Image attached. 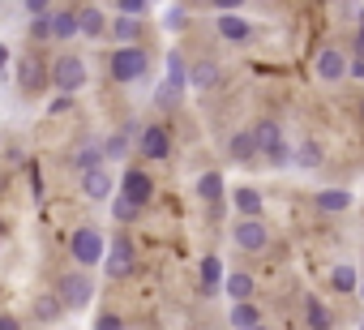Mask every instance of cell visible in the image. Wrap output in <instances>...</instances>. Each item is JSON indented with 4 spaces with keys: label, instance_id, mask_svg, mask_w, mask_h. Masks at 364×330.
<instances>
[{
    "label": "cell",
    "instance_id": "1",
    "mask_svg": "<svg viewBox=\"0 0 364 330\" xmlns=\"http://www.w3.org/2000/svg\"><path fill=\"white\" fill-rule=\"evenodd\" d=\"M56 300H60L65 309H86V304L95 300V279H90L86 270H69V275L60 279V292H56Z\"/></svg>",
    "mask_w": 364,
    "mask_h": 330
},
{
    "label": "cell",
    "instance_id": "2",
    "mask_svg": "<svg viewBox=\"0 0 364 330\" xmlns=\"http://www.w3.org/2000/svg\"><path fill=\"white\" fill-rule=\"evenodd\" d=\"M107 65H112V78L116 82H137V78H146V65L150 60H146L141 48H116Z\"/></svg>",
    "mask_w": 364,
    "mask_h": 330
},
{
    "label": "cell",
    "instance_id": "3",
    "mask_svg": "<svg viewBox=\"0 0 364 330\" xmlns=\"http://www.w3.org/2000/svg\"><path fill=\"white\" fill-rule=\"evenodd\" d=\"M52 82L60 86V95H73L86 86V60L82 56H60L52 60Z\"/></svg>",
    "mask_w": 364,
    "mask_h": 330
},
{
    "label": "cell",
    "instance_id": "4",
    "mask_svg": "<svg viewBox=\"0 0 364 330\" xmlns=\"http://www.w3.org/2000/svg\"><path fill=\"white\" fill-rule=\"evenodd\" d=\"M150 198H154V181H150L141 168H129V172L120 176V202H129L133 211H141Z\"/></svg>",
    "mask_w": 364,
    "mask_h": 330
},
{
    "label": "cell",
    "instance_id": "5",
    "mask_svg": "<svg viewBox=\"0 0 364 330\" xmlns=\"http://www.w3.org/2000/svg\"><path fill=\"white\" fill-rule=\"evenodd\" d=\"M69 253H73V262H77V266H86V270H90L95 262H103V232H95V228L73 232Z\"/></svg>",
    "mask_w": 364,
    "mask_h": 330
},
{
    "label": "cell",
    "instance_id": "6",
    "mask_svg": "<svg viewBox=\"0 0 364 330\" xmlns=\"http://www.w3.org/2000/svg\"><path fill=\"white\" fill-rule=\"evenodd\" d=\"M133 270H137L133 240H129V236H116L112 249H107V275H112V279H124V275H133Z\"/></svg>",
    "mask_w": 364,
    "mask_h": 330
},
{
    "label": "cell",
    "instance_id": "7",
    "mask_svg": "<svg viewBox=\"0 0 364 330\" xmlns=\"http://www.w3.org/2000/svg\"><path fill=\"white\" fill-rule=\"evenodd\" d=\"M232 240H236L245 253H262V249L270 245V232H266V223H262V219H240Z\"/></svg>",
    "mask_w": 364,
    "mask_h": 330
},
{
    "label": "cell",
    "instance_id": "8",
    "mask_svg": "<svg viewBox=\"0 0 364 330\" xmlns=\"http://www.w3.org/2000/svg\"><path fill=\"white\" fill-rule=\"evenodd\" d=\"M43 82H48V65L39 56H18V90L35 95V90H43Z\"/></svg>",
    "mask_w": 364,
    "mask_h": 330
},
{
    "label": "cell",
    "instance_id": "9",
    "mask_svg": "<svg viewBox=\"0 0 364 330\" xmlns=\"http://www.w3.org/2000/svg\"><path fill=\"white\" fill-rule=\"evenodd\" d=\"M137 150H141L146 159H167V154H171V137H167V129H163V124H150V129H141V137H137Z\"/></svg>",
    "mask_w": 364,
    "mask_h": 330
},
{
    "label": "cell",
    "instance_id": "10",
    "mask_svg": "<svg viewBox=\"0 0 364 330\" xmlns=\"http://www.w3.org/2000/svg\"><path fill=\"white\" fill-rule=\"evenodd\" d=\"M82 189H86V198H90V202H107L116 185H112V172H107V168H95V172H86V176H82Z\"/></svg>",
    "mask_w": 364,
    "mask_h": 330
},
{
    "label": "cell",
    "instance_id": "11",
    "mask_svg": "<svg viewBox=\"0 0 364 330\" xmlns=\"http://www.w3.org/2000/svg\"><path fill=\"white\" fill-rule=\"evenodd\" d=\"M77 35H86V39H99V35H107V18H103V9H99V5H86V9H77Z\"/></svg>",
    "mask_w": 364,
    "mask_h": 330
},
{
    "label": "cell",
    "instance_id": "12",
    "mask_svg": "<svg viewBox=\"0 0 364 330\" xmlns=\"http://www.w3.org/2000/svg\"><path fill=\"white\" fill-rule=\"evenodd\" d=\"M317 73H321L326 82H338V78L347 73V56H343L338 48H321V56H317Z\"/></svg>",
    "mask_w": 364,
    "mask_h": 330
},
{
    "label": "cell",
    "instance_id": "13",
    "mask_svg": "<svg viewBox=\"0 0 364 330\" xmlns=\"http://www.w3.org/2000/svg\"><path fill=\"white\" fill-rule=\"evenodd\" d=\"M176 99H180V90H185L189 86V69H185V56H180V52H171L167 56V82H163Z\"/></svg>",
    "mask_w": 364,
    "mask_h": 330
},
{
    "label": "cell",
    "instance_id": "14",
    "mask_svg": "<svg viewBox=\"0 0 364 330\" xmlns=\"http://www.w3.org/2000/svg\"><path fill=\"white\" fill-rule=\"evenodd\" d=\"M73 168L86 176V172H95V168H103V146H95V142H82L77 150H73Z\"/></svg>",
    "mask_w": 364,
    "mask_h": 330
},
{
    "label": "cell",
    "instance_id": "15",
    "mask_svg": "<svg viewBox=\"0 0 364 330\" xmlns=\"http://www.w3.org/2000/svg\"><path fill=\"white\" fill-rule=\"evenodd\" d=\"M253 133V142H257V154H270L274 146H283V129L274 124V120H262L257 129H249Z\"/></svg>",
    "mask_w": 364,
    "mask_h": 330
},
{
    "label": "cell",
    "instance_id": "16",
    "mask_svg": "<svg viewBox=\"0 0 364 330\" xmlns=\"http://www.w3.org/2000/svg\"><path fill=\"white\" fill-rule=\"evenodd\" d=\"M52 39H73L77 35V9H52Z\"/></svg>",
    "mask_w": 364,
    "mask_h": 330
},
{
    "label": "cell",
    "instance_id": "17",
    "mask_svg": "<svg viewBox=\"0 0 364 330\" xmlns=\"http://www.w3.org/2000/svg\"><path fill=\"white\" fill-rule=\"evenodd\" d=\"M313 202H317V211L338 215V211H347V206H351V193H347V189H321Z\"/></svg>",
    "mask_w": 364,
    "mask_h": 330
},
{
    "label": "cell",
    "instance_id": "18",
    "mask_svg": "<svg viewBox=\"0 0 364 330\" xmlns=\"http://www.w3.org/2000/svg\"><path fill=\"white\" fill-rule=\"evenodd\" d=\"M223 287H228V296H232L236 304H245V300L253 296V275H245V270H232V275L223 279Z\"/></svg>",
    "mask_w": 364,
    "mask_h": 330
},
{
    "label": "cell",
    "instance_id": "19",
    "mask_svg": "<svg viewBox=\"0 0 364 330\" xmlns=\"http://www.w3.org/2000/svg\"><path fill=\"white\" fill-rule=\"evenodd\" d=\"M219 35H223L228 43H245V39L253 35V26H249L245 18H232V14H228V18H219Z\"/></svg>",
    "mask_w": 364,
    "mask_h": 330
},
{
    "label": "cell",
    "instance_id": "20",
    "mask_svg": "<svg viewBox=\"0 0 364 330\" xmlns=\"http://www.w3.org/2000/svg\"><path fill=\"white\" fill-rule=\"evenodd\" d=\"M107 35H116V43H120V48H137L141 26H137V22H129V18H116V22L107 26Z\"/></svg>",
    "mask_w": 364,
    "mask_h": 330
},
{
    "label": "cell",
    "instance_id": "21",
    "mask_svg": "<svg viewBox=\"0 0 364 330\" xmlns=\"http://www.w3.org/2000/svg\"><path fill=\"white\" fill-rule=\"evenodd\" d=\"M219 82V69H215V60H198L193 69H189V86H198V90H210Z\"/></svg>",
    "mask_w": 364,
    "mask_h": 330
},
{
    "label": "cell",
    "instance_id": "22",
    "mask_svg": "<svg viewBox=\"0 0 364 330\" xmlns=\"http://www.w3.org/2000/svg\"><path fill=\"white\" fill-rule=\"evenodd\" d=\"M198 193H202V202L219 206V202H223V176H219V172H206V176L198 181Z\"/></svg>",
    "mask_w": 364,
    "mask_h": 330
},
{
    "label": "cell",
    "instance_id": "23",
    "mask_svg": "<svg viewBox=\"0 0 364 330\" xmlns=\"http://www.w3.org/2000/svg\"><path fill=\"white\" fill-rule=\"evenodd\" d=\"M304 321H309V330H330L334 326V317H330V309L321 300H309L304 304Z\"/></svg>",
    "mask_w": 364,
    "mask_h": 330
},
{
    "label": "cell",
    "instance_id": "24",
    "mask_svg": "<svg viewBox=\"0 0 364 330\" xmlns=\"http://www.w3.org/2000/svg\"><path fill=\"white\" fill-rule=\"evenodd\" d=\"M228 150H232V159H240V163L257 159V142H253V133H236V137L228 142Z\"/></svg>",
    "mask_w": 364,
    "mask_h": 330
},
{
    "label": "cell",
    "instance_id": "25",
    "mask_svg": "<svg viewBox=\"0 0 364 330\" xmlns=\"http://www.w3.org/2000/svg\"><path fill=\"white\" fill-rule=\"evenodd\" d=\"M236 211H240L245 219H257V215H262V193H257V189H236Z\"/></svg>",
    "mask_w": 364,
    "mask_h": 330
},
{
    "label": "cell",
    "instance_id": "26",
    "mask_svg": "<svg viewBox=\"0 0 364 330\" xmlns=\"http://www.w3.org/2000/svg\"><path fill=\"white\" fill-rule=\"evenodd\" d=\"M219 283H223V262L206 257L202 262V292H219Z\"/></svg>",
    "mask_w": 364,
    "mask_h": 330
},
{
    "label": "cell",
    "instance_id": "27",
    "mask_svg": "<svg viewBox=\"0 0 364 330\" xmlns=\"http://www.w3.org/2000/svg\"><path fill=\"white\" fill-rule=\"evenodd\" d=\"M232 326H236V330H253V326H262V317H257V309L245 300V304H232Z\"/></svg>",
    "mask_w": 364,
    "mask_h": 330
},
{
    "label": "cell",
    "instance_id": "28",
    "mask_svg": "<svg viewBox=\"0 0 364 330\" xmlns=\"http://www.w3.org/2000/svg\"><path fill=\"white\" fill-rule=\"evenodd\" d=\"M60 313H65V304H60L56 296H39V300H35V317H39V321H56Z\"/></svg>",
    "mask_w": 364,
    "mask_h": 330
},
{
    "label": "cell",
    "instance_id": "29",
    "mask_svg": "<svg viewBox=\"0 0 364 330\" xmlns=\"http://www.w3.org/2000/svg\"><path fill=\"white\" fill-rule=\"evenodd\" d=\"M296 159H300V168H309V172H313L317 163H321V146H317V142H304V146L296 150Z\"/></svg>",
    "mask_w": 364,
    "mask_h": 330
},
{
    "label": "cell",
    "instance_id": "30",
    "mask_svg": "<svg viewBox=\"0 0 364 330\" xmlns=\"http://www.w3.org/2000/svg\"><path fill=\"white\" fill-rule=\"evenodd\" d=\"M116 9H120V18H129V22H141L150 5H146V0H120V5H116Z\"/></svg>",
    "mask_w": 364,
    "mask_h": 330
},
{
    "label": "cell",
    "instance_id": "31",
    "mask_svg": "<svg viewBox=\"0 0 364 330\" xmlns=\"http://www.w3.org/2000/svg\"><path fill=\"white\" fill-rule=\"evenodd\" d=\"M129 154V133H116V137H107V146H103V159H124Z\"/></svg>",
    "mask_w": 364,
    "mask_h": 330
},
{
    "label": "cell",
    "instance_id": "32",
    "mask_svg": "<svg viewBox=\"0 0 364 330\" xmlns=\"http://www.w3.org/2000/svg\"><path fill=\"white\" fill-rule=\"evenodd\" d=\"M330 283H334L338 292H355V270H351V266H334Z\"/></svg>",
    "mask_w": 364,
    "mask_h": 330
},
{
    "label": "cell",
    "instance_id": "33",
    "mask_svg": "<svg viewBox=\"0 0 364 330\" xmlns=\"http://www.w3.org/2000/svg\"><path fill=\"white\" fill-rule=\"evenodd\" d=\"M112 215H116V223H133V219H137V211H133L129 202H116V206H112Z\"/></svg>",
    "mask_w": 364,
    "mask_h": 330
},
{
    "label": "cell",
    "instance_id": "34",
    "mask_svg": "<svg viewBox=\"0 0 364 330\" xmlns=\"http://www.w3.org/2000/svg\"><path fill=\"white\" fill-rule=\"evenodd\" d=\"M48 18H52V14H48ZM48 18H35V26H31L35 39H52V22H48Z\"/></svg>",
    "mask_w": 364,
    "mask_h": 330
},
{
    "label": "cell",
    "instance_id": "35",
    "mask_svg": "<svg viewBox=\"0 0 364 330\" xmlns=\"http://www.w3.org/2000/svg\"><path fill=\"white\" fill-rule=\"evenodd\" d=\"M95 330H124V321H120L116 313H103V317L95 321Z\"/></svg>",
    "mask_w": 364,
    "mask_h": 330
},
{
    "label": "cell",
    "instance_id": "36",
    "mask_svg": "<svg viewBox=\"0 0 364 330\" xmlns=\"http://www.w3.org/2000/svg\"><path fill=\"white\" fill-rule=\"evenodd\" d=\"M26 14H31V18H48V14H52V5H43V0H31Z\"/></svg>",
    "mask_w": 364,
    "mask_h": 330
},
{
    "label": "cell",
    "instance_id": "37",
    "mask_svg": "<svg viewBox=\"0 0 364 330\" xmlns=\"http://www.w3.org/2000/svg\"><path fill=\"white\" fill-rule=\"evenodd\" d=\"M69 107H73V95H60V99L48 103V112H69Z\"/></svg>",
    "mask_w": 364,
    "mask_h": 330
},
{
    "label": "cell",
    "instance_id": "38",
    "mask_svg": "<svg viewBox=\"0 0 364 330\" xmlns=\"http://www.w3.org/2000/svg\"><path fill=\"white\" fill-rule=\"evenodd\" d=\"M0 330H22V321L14 313H0Z\"/></svg>",
    "mask_w": 364,
    "mask_h": 330
},
{
    "label": "cell",
    "instance_id": "39",
    "mask_svg": "<svg viewBox=\"0 0 364 330\" xmlns=\"http://www.w3.org/2000/svg\"><path fill=\"white\" fill-rule=\"evenodd\" d=\"M347 73L351 78H364V60H347Z\"/></svg>",
    "mask_w": 364,
    "mask_h": 330
},
{
    "label": "cell",
    "instance_id": "40",
    "mask_svg": "<svg viewBox=\"0 0 364 330\" xmlns=\"http://www.w3.org/2000/svg\"><path fill=\"white\" fill-rule=\"evenodd\" d=\"M355 60H364V26L355 31Z\"/></svg>",
    "mask_w": 364,
    "mask_h": 330
},
{
    "label": "cell",
    "instance_id": "41",
    "mask_svg": "<svg viewBox=\"0 0 364 330\" xmlns=\"http://www.w3.org/2000/svg\"><path fill=\"white\" fill-rule=\"evenodd\" d=\"M5 69H9V48L0 43V73H5Z\"/></svg>",
    "mask_w": 364,
    "mask_h": 330
},
{
    "label": "cell",
    "instance_id": "42",
    "mask_svg": "<svg viewBox=\"0 0 364 330\" xmlns=\"http://www.w3.org/2000/svg\"><path fill=\"white\" fill-rule=\"evenodd\" d=\"M253 330H266V326H253Z\"/></svg>",
    "mask_w": 364,
    "mask_h": 330
},
{
    "label": "cell",
    "instance_id": "43",
    "mask_svg": "<svg viewBox=\"0 0 364 330\" xmlns=\"http://www.w3.org/2000/svg\"><path fill=\"white\" fill-rule=\"evenodd\" d=\"M360 116H364V107H360Z\"/></svg>",
    "mask_w": 364,
    "mask_h": 330
},
{
    "label": "cell",
    "instance_id": "44",
    "mask_svg": "<svg viewBox=\"0 0 364 330\" xmlns=\"http://www.w3.org/2000/svg\"><path fill=\"white\" fill-rule=\"evenodd\" d=\"M360 292H364V287H360Z\"/></svg>",
    "mask_w": 364,
    "mask_h": 330
},
{
    "label": "cell",
    "instance_id": "45",
    "mask_svg": "<svg viewBox=\"0 0 364 330\" xmlns=\"http://www.w3.org/2000/svg\"><path fill=\"white\" fill-rule=\"evenodd\" d=\"M360 330H364V326H360Z\"/></svg>",
    "mask_w": 364,
    "mask_h": 330
}]
</instances>
